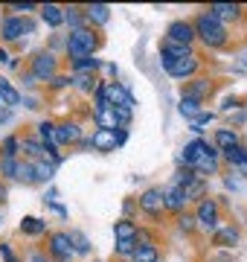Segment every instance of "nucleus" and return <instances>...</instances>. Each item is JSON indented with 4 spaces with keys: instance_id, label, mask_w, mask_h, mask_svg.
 Returning a JSON list of instances; mask_svg holds the SVG:
<instances>
[{
    "instance_id": "f257e3e1",
    "label": "nucleus",
    "mask_w": 247,
    "mask_h": 262,
    "mask_svg": "<svg viewBox=\"0 0 247 262\" xmlns=\"http://www.w3.org/2000/svg\"><path fill=\"white\" fill-rule=\"evenodd\" d=\"M195 32H198V38L207 44V47H221V44H227V29H224V24H221L215 15H209V12L198 15Z\"/></svg>"
},
{
    "instance_id": "f03ea898",
    "label": "nucleus",
    "mask_w": 247,
    "mask_h": 262,
    "mask_svg": "<svg viewBox=\"0 0 247 262\" xmlns=\"http://www.w3.org/2000/svg\"><path fill=\"white\" fill-rule=\"evenodd\" d=\"M93 50H96V35L90 29H73L70 32V38H67V53H70L73 61L93 56Z\"/></svg>"
},
{
    "instance_id": "7ed1b4c3",
    "label": "nucleus",
    "mask_w": 247,
    "mask_h": 262,
    "mask_svg": "<svg viewBox=\"0 0 247 262\" xmlns=\"http://www.w3.org/2000/svg\"><path fill=\"white\" fill-rule=\"evenodd\" d=\"M218 155L221 151L215 149V146H209L207 140H192V143H186V149H183V160H186V166L189 169H195L201 163V160H218Z\"/></svg>"
},
{
    "instance_id": "20e7f679",
    "label": "nucleus",
    "mask_w": 247,
    "mask_h": 262,
    "mask_svg": "<svg viewBox=\"0 0 247 262\" xmlns=\"http://www.w3.org/2000/svg\"><path fill=\"white\" fill-rule=\"evenodd\" d=\"M56 70H58V61H56L53 53H47V50L35 53V58H32V79L53 82V79H56Z\"/></svg>"
},
{
    "instance_id": "39448f33",
    "label": "nucleus",
    "mask_w": 247,
    "mask_h": 262,
    "mask_svg": "<svg viewBox=\"0 0 247 262\" xmlns=\"http://www.w3.org/2000/svg\"><path fill=\"white\" fill-rule=\"evenodd\" d=\"M160 61H163V67H166V73L175 76V79H192V76L198 73V67H201L198 56H192V58H181V61H171V58L163 56Z\"/></svg>"
},
{
    "instance_id": "423d86ee",
    "label": "nucleus",
    "mask_w": 247,
    "mask_h": 262,
    "mask_svg": "<svg viewBox=\"0 0 247 262\" xmlns=\"http://www.w3.org/2000/svg\"><path fill=\"white\" fill-rule=\"evenodd\" d=\"M140 210L149 215H160L166 210V189H160V187L145 189L143 195H140Z\"/></svg>"
},
{
    "instance_id": "0eeeda50",
    "label": "nucleus",
    "mask_w": 247,
    "mask_h": 262,
    "mask_svg": "<svg viewBox=\"0 0 247 262\" xmlns=\"http://www.w3.org/2000/svg\"><path fill=\"white\" fill-rule=\"evenodd\" d=\"M90 143H93L96 151H114L116 146H122V143H125V131H122V128H119V131H105V128H99V131H93Z\"/></svg>"
},
{
    "instance_id": "6e6552de",
    "label": "nucleus",
    "mask_w": 247,
    "mask_h": 262,
    "mask_svg": "<svg viewBox=\"0 0 247 262\" xmlns=\"http://www.w3.org/2000/svg\"><path fill=\"white\" fill-rule=\"evenodd\" d=\"M195 219H198L201 227H207V230H218V204H215L212 198H201L198 210H195Z\"/></svg>"
},
{
    "instance_id": "1a4fd4ad",
    "label": "nucleus",
    "mask_w": 247,
    "mask_h": 262,
    "mask_svg": "<svg viewBox=\"0 0 247 262\" xmlns=\"http://www.w3.org/2000/svg\"><path fill=\"white\" fill-rule=\"evenodd\" d=\"M50 253H53L58 262H70V259H73L76 248H73L70 233H53V236H50Z\"/></svg>"
},
{
    "instance_id": "9d476101",
    "label": "nucleus",
    "mask_w": 247,
    "mask_h": 262,
    "mask_svg": "<svg viewBox=\"0 0 247 262\" xmlns=\"http://www.w3.org/2000/svg\"><path fill=\"white\" fill-rule=\"evenodd\" d=\"M166 38H169V41H178V44H186V47H189L192 41L198 38V32H195V24H186V20H175V24H169V29H166Z\"/></svg>"
},
{
    "instance_id": "9b49d317",
    "label": "nucleus",
    "mask_w": 247,
    "mask_h": 262,
    "mask_svg": "<svg viewBox=\"0 0 247 262\" xmlns=\"http://www.w3.org/2000/svg\"><path fill=\"white\" fill-rule=\"evenodd\" d=\"M105 96H108L111 108H134V96L119 82H105Z\"/></svg>"
},
{
    "instance_id": "f8f14e48",
    "label": "nucleus",
    "mask_w": 247,
    "mask_h": 262,
    "mask_svg": "<svg viewBox=\"0 0 247 262\" xmlns=\"http://www.w3.org/2000/svg\"><path fill=\"white\" fill-rule=\"evenodd\" d=\"M23 32H29V24L23 18H18V15H6L3 24H0V38L3 41H18Z\"/></svg>"
},
{
    "instance_id": "ddd939ff",
    "label": "nucleus",
    "mask_w": 247,
    "mask_h": 262,
    "mask_svg": "<svg viewBox=\"0 0 247 262\" xmlns=\"http://www.w3.org/2000/svg\"><path fill=\"white\" fill-rule=\"evenodd\" d=\"M79 140H82V131H79L76 122H61V125H56L58 146H70V143H79Z\"/></svg>"
},
{
    "instance_id": "4468645a",
    "label": "nucleus",
    "mask_w": 247,
    "mask_h": 262,
    "mask_svg": "<svg viewBox=\"0 0 247 262\" xmlns=\"http://www.w3.org/2000/svg\"><path fill=\"white\" fill-rule=\"evenodd\" d=\"M160 56L171 58V61H181V58H192L195 53H192V47H186V44H178V41H163V47H160Z\"/></svg>"
},
{
    "instance_id": "2eb2a0df",
    "label": "nucleus",
    "mask_w": 247,
    "mask_h": 262,
    "mask_svg": "<svg viewBox=\"0 0 247 262\" xmlns=\"http://www.w3.org/2000/svg\"><path fill=\"white\" fill-rule=\"evenodd\" d=\"M186 189L178 187V184H171L169 189H166V210H171V213H181L183 207H186Z\"/></svg>"
},
{
    "instance_id": "dca6fc26",
    "label": "nucleus",
    "mask_w": 247,
    "mask_h": 262,
    "mask_svg": "<svg viewBox=\"0 0 247 262\" xmlns=\"http://www.w3.org/2000/svg\"><path fill=\"white\" fill-rule=\"evenodd\" d=\"M137 225H134L131 219H119L114 225V236H116V242H137Z\"/></svg>"
},
{
    "instance_id": "f3484780",
    "label": "nucleus",
    "mask_w": 247,
    "mask_h": 262,
    "mask_svg": "<svg viewBox=\"0 0 247 262\" xmlns=\"http://www.w3.org/2000/svg\"><path fill=\"white\" fill-rule=\"evenodd\" d=\"M238 146V134L236 131H230V128H218L215 131V149L224 155V151H230V149H236Z\"/></svg>"
},
{
    "instance_id": "a211bd4d",
    "label": "nucleus",
    "mask_w": 247,
    "mask_h": 262,
    "mask_svg": "<svg viewBox=\"0 0 247 262\" xmlns=\"http://www.w3.org/2000/svg\"><path fill=\"white\" fill-rule=\"evenodd\" d=\"M238 12H241V6H236V3H212L209 6V15H215L218 20H233L238 18Z\"/></svg>"
},
{
    "instance_id": "6ab92c4d",
    "label": "nucleus",
    "mask_w": 247,
    "mask_h": 262,
    "mask_svg": "<svg viewBox=\"0 0 247 262\" xmlns=\"http://www.w3.org/2000/svg\"><path fill=\"white\" fill-rule=\"evenodd\" d=\"M209 91H212V84L207 82V79H192L189 84H186V94L183 96H189V99H204V96H209Z\"/></svg>"
},
{
    "instance_id": "aec40b11",
    "label": "nucleus",
    "mask_w": 247,
    "mask_h": 262,
    "mask_svg": "<svg viewBox=\"0 0 247 262\" xmlns=\"http://www.w3.org/2000/svg\"><path fill=\"white\" fill-rule=\"evenodd\" d=\"M41 18H44L50 27L56 29V27H61V24H64V9H61V6H56V3H47V6H41Z\"/></svg>"
},
{
    "instance_id": "412c9836",
    "label": "nucleus",
    "mask_w": 247,
    "mask_h": 262,
    "mask_svg": "<svg viewBox=\"0 0 247 262\" xmlns=\"http://www.w3.org/2000/svg\"><path fill=\"white\" fill-rule=\"evenodd\" d=\"M20 233H27V236L47 233V222H41V219H35V215H27V219L20 222Z\"/></svg>"
},
{
    "instance_id": "4be33fe9",
    "label": "nucleus",
    "mask_w": 247,
    "mask_h": 262,
    "mask_svg": "<svg viewBox=\"0 0 247 262\" xmlns=\"http://www.w3.org/2000/svg\"><path fill=\"white\" fill-rule=\"evenodd\" d=\"M236 242H238V230L236 227H218V230H215V245H221V248H233Z\"/></svg>"
},
{
    "instance_id": "5701e85b",
    "label": "nucleus",
    "mask_w": 247,
    "mask_h": 262,
    "mask_svg": "<svg viewBox=\"0 0 247 262\" xmlns=\"http://www.w3.org/2000/svg\"><path fill=\"white\" fill-rule=\"evenodd\" d=\"M181 114H183V117H189V120L195 122L204 111H201V102H198V99H189V96H183V99H181Z\"/></svg>"
},
{
    "instance_id": "b1692460",
    "label": "nucleus",
    "mask_w": 247,
    "mask_h": 262,
    "mask_svg": "<svg viewBox=\"0 0 247 262\" xmlns=\"http://www.w3.org/2000/svg\"><path fill=\"white\" fill-rule=\"evenodd\" d=\"M32 166H35V181H50L56 172V163H47V158L32 160Z\"/></svg>"
},
{
    "instance_id": "393cba45",
    "label": "nucleus",
    "mask_w": 247,
    "mask_h": 262,
    "mask_svg": "<svg viewBox=\"0 0 247 262\" xmlns=\"http://www.w3.org/2000/svg\"><path fill=\"white\" fill-rule=\"evenodd\" d=\"M111 18V9L105 6V3H93V6H87V20H96V24H108Z\"/></svg>"
},
{
    "instance_id": "a878e982",
    "label": "nucleus",
    "mask_w": 247,
    "mask_h": 262,
    "mask_svg": "<svg viewBox=\"0 0 247 262\" xmlns=\"http://www.w3.org/2000/svg\"><path fill=\"white\" fill-rule=\"evenodd\" d=\"M20 151H27L32 160H41V158H47V149L41 146L38 140H20Z\"/></svg>"
},
{
    "instance_id": "bb28decb",
    "label": "nucleus",
    "mask_w": 247,
    "mask_h": 262,
    "mask_svg": "<svg viewBox=\"0 0 247 262\" xmlns=\"http://www.w3.org/2000/svg\"><path fill=\"white\" fill-rule=\"evenodd\" d=\"M131 262H157V248H154V245H140V248L134 251Z\"/></svg>"
},
{
    "instance_id": "cd10ccee",
    "label": "nucleus",
    "mask_w": 247,
    "mask_h": 262,
    "mask_svg": "<svg viewBox=\"0 0 247 262\" xmlns=\"http://www.w3.org/2000/svg\"><path fill=\"white\" fill-rule=\"evenodd\" d=\"M0 96H3V105H18L20 94L9 84V79H0Z\"/></svg>"
},
{
    "instance_id": "c85d7f7f",
    "label": "nucleus",
    "mask_w": 247,
    "mask_h": 262,
    "mask_svg": "<svg viewBox=\"0 0 247 262\" xmlns=\"http://www.w3.org/2000/svg\"><path fill=\"white\" fill-rule=\"evenodd\" d=\"M96 67H99V58H79V61H73V70H76L79 76H90L96 70Z\"/></svg>"
},
{
    "instance_id": "c756f323",
    "label": "nucleus",
    "mask_w": 247,
    "mask_h": 262,
    "mask_svg": "<svg viewBox=\"0 0 247 262\" xmlns=\"http://www.w3.org/2000/svg\"><path fill=\"white\" fill-rule=\"evenodd\" d=\"M20 172V163L15 158H0V175L3 178H18Z\"/></svg>"
},
{
    "instance_id": "7c9ffc66",
    "label": "nucleus",
    "mask_w": 247,
    "mask_h": 262,
    "mask_svg": "<svg viewBox=\"0 0 247 262\" xmlns=\"http://www.w3.org/2000/svg\"><path fill=\"white\" fill-rule=\"evenodd\" d=\"M70 239H73V248H76V253H90V242H87L85 233L73 230V233H70Z\"/></svg>"
},
{
    "instance_id": "2f4dec72",
    "label": "nucleus",
    "mask_w": 247,
    "mask_h": 262,
    "mask_svg": "<svg viewBox=\"0 0 247 262\" xmlns=\"http://www.w3.org/2000/svg\"><path fill=\"white\" fill-rule=\"evenodd\" d=\"M18 151H20V140L18 137H6V140H3V155H0V158H15Z\"/></svg>"
},
{
    "instance_id": "473e14b6",
    "label": "nucleus",
    "mask_w": 247,
    "mask_h": 262,
    "mask_svg": "<svg viewBox=\"0 0 247 262\" xmlns=\"http://www.w3.org/2000/svg\"><path fill=\"white\" fill-rule=\"evenodd\" d=\"M18 181H23V184H38V181H35V166H32V163H20Z\"/></svg>"
},
{
    "instance_id": "72a5a7b5",
    "label": "nucleus",
    "mask_w": 247,
    "mask_h": 262,
    "mask_svg": "<svg viewBox=\"0 0 247 262\" xmlns=\"http://www.w3.org/2000/svg\"><path fill=\"white\" fill-rule=\"evenodd\" d=\"M195 225H198V219H195V215H189V213L178 215V227H181L183 233H192V230H195Z\"/></svg>"
},
{
    "instance_id": "f704fd0d",
    "label": "nucleus",
    "mask_w": 247,
    "mask_h": 262,
    "mask_svg": "<svg viewBox=\"0 0 247 262\" xmlns=\"http://www.w3.org/2000/svg\"><path fill=\"white\" fill-rule=\"evenodd\" d=\"M114 114H116V122H119V125H128V122H131L134 108H114Z\"/></svg>"
},
{
    "instance_id": "c9c22d12",
    "label": "nucleus",
    "mask_w": 247,
    "mask_h": 262,
    "mask_svg": "<svg viewBox=\"0 0 247 262\" xmlns=\"http://www.w3.org/2000/svg\"><path fill=\"white\" fill-rule=\"evenodd\" d=\"M64 20H70L76 29H85V27H82V18L76 15V9H67V12H64Z\"/></svg>"
},
{
    "instance_id": "e433bc0d",
    "label": "nucleus",
    "mask_w": 247,
    "mask_h": 262,
    "mask_svg": "<svg viewBox=\"0 0 247 262\" xmlns=\"http://www.w3.org/2000/svg\"><path fill=\"white\" fill-rule=\"evenodd\" d=\"M76 84L82 91H93V76H76Z\"/></svg>"
},
{
    "instance_id": "4c0bfd02",
    "label": "nucleus",
    "mask_w": 247,
    "mask_h": 262,
    "mask_svg": "<svg viewBox=\"0 0 247 262\" xmlns=\"http://www.w3.org/2000/svg\"><path fill=\"white\" fill-rule=\"evenodd\" d=\"M0 256H3V262H18V259H15V253H12L9 245H0Z\"/></svg>"
},
{
    "instance_id": "58836bf2",
    "label": "nucleus",
    "mask_w": 247,
    "mask_h": 262,
    "mask_svg": "<svg viewBox=\"0 0 247 262\" xmlns=\"http://www.w3.org/2000/svg\"><path fill=\"white\" fill-rule=\"evenodd\" d=\"M9 9L12 12H29V9H35V6H32V3H23V6H20V3H12Z\"/></svg>"
},
{
    "instance_id": "ea45409f",
    "label": "nucleus",
    "mask_w": 247,
    "mask_h": 262,
    "mask_svg": "<svg viewBox=\"0 0 247 262\" xmlns=\"http://www.w3.org/2000/svg\"><path fill=\"white\" fill-rule=\"evenodd\" d=\"M67 84H70L67 76H56V79H53V88H67Z\"/></svg>"
},
{
    "instance_id": "a19ab883",
    "label": "nucleus",
    "mask_w": 247,
    "mask_h": 262,
    "mask_svg": "<svg viewBox=\"0 0 247 262\" xmlns=\"http://www.w3.org/2000/svg\"><path fill=\"white\" fill-rule=\"evenodd\" d=\"M12 58H9V53H6V50L0 47V64H9Z\"/></svg>"
},
{
    "instance_id": "79ce46f5",
    "label": "nucleus",
    "mask_w": 247,
    "mask_h": 262,
    "mask_svg": "<svg viewBox=\"0 0 247 262\" xmlns=\"http://www.w3.org/2000/svg\"><path fill=\"white\" fill-rule=\"evenodd\" d=\"M6 120H9V111L3 108V111H0V122H6Z\"/></svg>"
},
{
    "instance_id": "37998d69",
    "label": "nucleus",
    "mask_w": 247,
    "mask_h": 262,
    "mask_svg": "<svg viewBox=\"0 0 247 262\" xmlns=\"http://www.w3.org/2000/svg\"><path fill=\"white\" fill-rule=\"evenodd\" d=\"M32 262H47V259H44L41 253H32Z\"/></svg>"
},
{
    "instance_id": "c03bdc74",
    "label": "nucleus",
    "mask_w": 247,
    "mask_h": 262,
    "mask_svg": "<svg viewBox=\"0 0 247 262\" xmlns=\"http://www.w3.org/2000/svg\"><path fill=\"white\" fill-rule=\"evenodd\" d=\"M3 198H6V187H3V184H0V201H3Z\"/></svg>"
},
{
    "instance_id": "a18cd8bd",
    "label": "nucleus",
    "mask_w": 247,
    "mask_h": 262,
    "mask_svg": "<svg viewBox=\"0 0 247 262\" xmlns=\"http://www.w3.org/2000/svg\"><path fill=\"white\" fill-rule=\"evenodd\" d=\"M0 105H3V96H0Z\"/></svg>"
}]
</instances>
